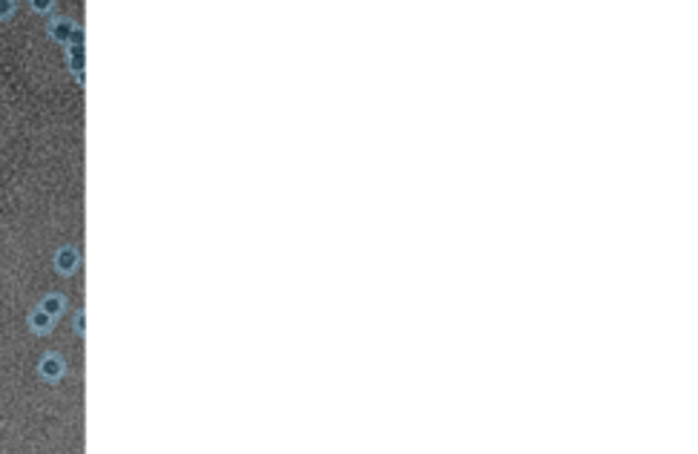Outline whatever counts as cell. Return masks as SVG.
<instances>
[{"label":"cell","mask_w":698,"mask_h":454,"mask_svg":"<svg viewBox=\"0 0 698 454\" xmlns=\"http://www.w3.org/2000/svg\"><path fill=\"white\" fill-rule=\"evenodd\" d=\"M29 322H32V328H35L38 333H46V331H50V328L55 325V319H52L50 314H43V310H40V308H35V310H32V317H29Z\"/></svg>","instance_id":"277c9868"},{"label":"cell","mask_w":698,"mask_h":454,"mask_svg":"<svg viewBox=\"0 0 698 454\" xmlns=\"http://www.w3.org/2000/svg\"><path fill=\"white\" fill-rule=\"evenodd\" d=\"M17 9V3L15 0H0V17H6V15H12Z\"/></svg>","instance_id":"5b68a950"},{"label":"cell","mask_w":698,"mask_h":454,"mask_svg":"<svg viewBox=\"0 0 698 454\" xmlns=\"http://www.w3.org/2000/svg\"><path fill=\"white\" fill-rule=\"evenodd\" d=\"M32 9H38V12H50V9H52V0H46V3H43V0H35Z\"/></svg>","instance_id":"8992f818"},{"label":"cell","mask_w":698,"mask_h":454,"mask_svg":"<svg viewBox=\"0 0 698 454\" xmlns=\"http://www.w3.org/2000/svg\"><path fill=\"white\" fill-rule=\"evenodd\" d=\"M55 268H58V273H63V276L75 273V268H78V250H75V248H61L58 256H55Z\"/></svg>","instance_id":"6da1fadb"},{"label":"cell","mask_w":698,"mask_h":454,"mask_svg":"<svg viewBox=\"0 0 698 454\" xmlns=\"http://www.w3.org/2000/svg\"><path fill=\"white\" fill-rule=\"evenodd\" d=\"M38 308L43 310V314H50L52 319H58V317H61V310H63V299H61L58 294H50V296H46Z\"/></svg>","instance_id":"3957f363"},{"label":"cell","mask_w":698,"mask_h":454,"mask_svg":"<svg viewBox=\"0 0 698 454\" xmlns=\"http://www.w3.org/2000/svg\"><path fill=\"white\" fill-rule=\"evenodd\" d=\"M63 360L58 354H46L43 360H40V377H46V379H58L61 374H63Z\"/></svg>","instance_id":"7a4b0ae2"}]
</instances>
